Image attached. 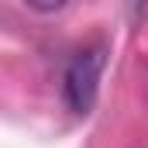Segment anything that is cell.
Wrapping results in <instances>:
<instances>
[{"label":"cell","instance_id":"1","mask_svg":"<svg viewBox=\"0 0 148 148\" xmlns=\"http://www.w3.org/2000/svg\"><path fill=\"white\" fill-rule=\"evenodd\" d=\"M103 62H107V45L97 41L90 48H79L66 73H62V100L76 117H86L97 103V93H100V73H103Z\"/></svg>","mask_w":148,"mask_h":148},{"label":"cell","instance_id":"2","mask_svg":"<svg viewBox=\"0 0 148 148\" xmlns=\"http://www.w3.org/2000/svg\"><path fill=\"white\" fill-rule=\"evenodd\" d=\"M31 10H38V14H55V10H62L66 7V0H24Z\"/></svg>","mask_w":148,"mask_h":148},{"label":"cell","instance_id":"3","mask_svg":"<svg viewBox=\"0 0 148 148\" xmlns=\"http://www.w3.org/2000/svg\"><path fill=\"white\" fill-rule=\"evenodd\" d=\"M127 14H131L134 21H141L148 14V0H127Z\"/></svg>","mask_w":148,"mask_h":148}]
</instances>
